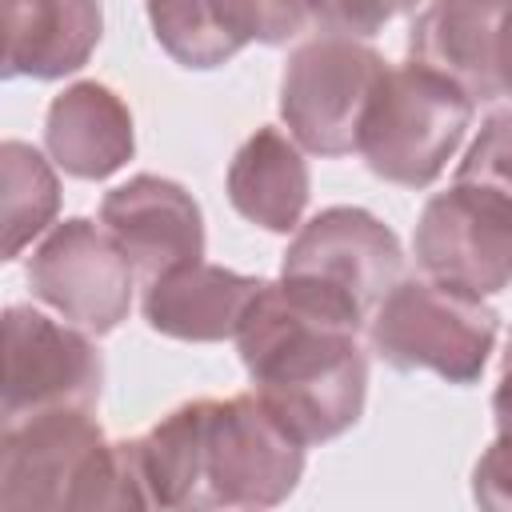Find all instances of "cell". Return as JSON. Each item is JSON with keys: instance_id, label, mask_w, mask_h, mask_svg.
<instances>
[{"instance_id": "cell-1", "label": "cell", "mask_w": 512, "mask_h": 512, "mask_svg": "<svg viewBox=\"0 0 512 512\" xmlns=\"http://www.w3.org/2000/svg\"><path fill=\"white\" fill-rule=\"evenodd\" d=\"M364 316L288 280H264L248 304L236 348L264 408L308 448L348 432L368 396Z\"/></svg>"}, {"instance_id": "cell-2", "label": "cell", "mask_w": 512, "mask_h": 512, "mask_svg": "<svg viewBox=\"0 0 512 512\" xmlns=\"http://www.w3.org/2000/svg\"><path fill=\"white\" fill-rule=\"evenodd\" d=\"M140 452L164 512H264L304 472V444L256 392L172 408L140 436Z\"/></svg>"}, {"instance_id": "cell-3", "label": "cell", "mask_w": 512, "mask_h": 512, "mask_svg": "<svg viewBox=\"0 0 512 512\" xmlns=\"http://www.w3.org/2000/svg\"><path fill=\"white\" fill-rule=\"evenodd\" d=\"M472 112L476 104L448 76L412 60L388 64L368 100L356 152L380 180L428 188L460 148Z\"/></svg>"}, {"instance_id": "cell-4", "label": "cell", "mask_w": 512, "mask_h": 512, "mask_svg": "<svg viewBox=\"0 0 512 512\" xmlns=\"http://www.w3.org/2000/svg\"><path fill=\"white\" fill-rule=\"evenodd\" d=\"M500 316L428 276L400 280L368 320L372 352L400 372H436L448 384H476L496 344Z\"/></svg>"}, {"instance_id": "cell-5", "label": "cell", "mask_w": 512, "mask_h": 512, "mask_svg": "<svg viewBox=\"0 0 512 512\" xmlns=\"http://www.w3.org/2000/svg\"><path fill=\"white\" fill-rule=\"evenodd\" d=\"M388 60L352 36H308L284 64L280 116L288 136L316 156H348L360 148V124Z\"/></svg>"}, {"instance_id": "cell-6", "label": "cell", "mask_w": 512, "mask_h": 512, "mask_svg": "<svg viewBox=\"0 0 512 512\" xmlns=\"http://www.w3.org/2000/svg\"><path fill=\"white\" fill-rule=\"evenodd\" d=\"M104 356L88 332L12 304L4 312V428L48 412H96Z\"/></svg>"}, {"instance_id": "cell-7", "label": "cell", "mask_w": 512, "mask_h": 512, "mask_svg": "<svg viewBox=\"0 0 512 512\" xmlns=\"http://www.w3.org/2000/svg\"><path fill=\"white\" fill-rule=\"evenodd\" d=\"M404 252L396 232L364 208H324L292 236L280 280L316 288L368 316L400 284Z\"/></svg>"}, {"instance_id": "cell-8", "label": "cell", "mask_w": 512, "mask_h": 512, "mask_svg": "<svg viewBox=\"0 0 512 512\" xmlns=\"http://www.w3.org/2000/svg\"><path fill=\"white\" fill-rule=\"evenodd\" d=\"M412 248L428 280L484 300L512 284V200L452 180L424 204Z\"/></svg>"}, {"instance_id": "cell-9", "label": "cell", "mask_w": 512, "mask_h": 512, "mask_svg": "<svg viewBox=\"0 0 512 512\" xmlns=\"http://www.w3.org/2000/svg\"><path fill=\"white\" fill-rule=\"evenodd\" d=\"M136 268L104 224L72 216L56 224L28 260V288L84 332H112L128 320Z\"/></svg>"}, {"instance_id": "cell-10", "label": "cell", "mask_w": 512, "mask_h": 512, "mask_svg": "<svg viewBox=\"0 0 512 512\" xmlns=\"http://www.w3.org/2000/svg\"><path fill=\"white\" fill-rule=\"evenodd\" d=\"M100 224L152 284L204 256V216L188 188L140 172L100 200Z\"/></svg>"}, {"instance_id": "cell-11", "label": "cell", "mask_w": 512, "mask_h": 512, "mask_svg": "<svg viewBox=\"0 0 512 512\" xmlns=\"http://www.w3.org/2000/svg\"><path fill=\"white\" fill-rule=\"evenodd\" d=\"M148 20L164 52L184 68H216L248 40H308L316 4H148Z\"/></svg>"}, {"instance_id": "cell-12", "label": "cell", "mask_w": 512, "mask_h": 512, "mask_svg": "<svg viewBox=\"0 0 512 512\" xmlns=\"http://www.w3.org/2000/svg\"><path fill=\"white\" fill-rule=\"evenodd\" d=\"M92 412H48L4 428L0 512H56L72 464L100 440Z\"/></svg>"}, {"instance_id": "cell-13", "label": "cell", "mask_w": 512, "mask_h": 512, "mask_svg": "<svg viewBox=\"0 0 512 512\" xmlns=\"http://www.w3.org/2000/svg\"><path fill=\"white\" fill-rule=\"evenodd\" d=\"M264 280L220 268V264H184L144 288V320L152 332L188 340V344H216L236 340L240 320Z\"/></svg>"}, {"instance_id": "cell-14", "label": "cell", "mask_w": 512, "mask_h": 512, "mask_svg": "<svg viewBox=\"0 0 512 512\" xmlns=\"http://www.w3.org/2000/svg\"><path fill=\"white\" fill-rule=\"evenodd\" d=\"M44 144L68 176L104 180L132 160V112L108 84L80 80L48 104Z\"/></svg>"}, {"instance_id": "cell-15", "label": "cell", "mask_w": 512, "mask_h": 512, "mask_svg": "<svg viewBox=\"0 0 512 512\" xmlns=\"http://www.w3.org/2000/svg\"><path fill=\"white\" fill-rule=\"evenodd\" d=\"M4 20V76L60 80L100 44L104 12L88 0H8Z\"/></svg>"}, {"instance_id": "cell-16", "label": "cell", "mask_w": 512, "mask_h": 512, "mask_svg": "<svg viewBox=\"0 0 512 512\" xmlns=\"http://www.w3.org/2000/svg\"><path fill=\"white\" fill-rule=\"evenodd\" d=\"M496 24L500 4H428L412 16L408 56L448 76L472 104L496 96Z\"/></svg>"}, {"instance_id": "cell-17", "label": "cell", "mask_w": 512, "mask_h": 512, "mask_svg": "<svg viewBox=\"0 0 512 512\" xmlns=\"http://www.w3.org/2000/svg\"><path fill=\"white\" fill-rule=\"evenodd\" d=\"M308 188H312V180H308L300 144L292 136H284L280 128H256L236 148V156L228 164L232 208L268 232L300 228Z\"/></svg>"}, {"instance_id": "cell-18", "label": "cell", "mask_w": 512, "mask_h": 512, "mask_svg": "<svg viewBox=\"0 0 512 512\" xmlns=\"http://www.w3.org/2000/svg\"><path fill=\"white\" fill-rule=\"evenodd\" d=\"M56 512H164L140 440L100 436L68 472Z\"/></svg>"}, {"instance_id": "cell-19", "label": "cell", "mask_w": 512, "mask_h": 512, "mask_svg": "<svg viewBox=\"0 0 512 512\" xmlns=\"http://www.w3.org/2000/svg\"><path fill=\"white\" fill-rule=\"evenodd\" d=\"M0 192H4V260H16L32 236H40L60 208V180L52 164L24 140L0 144Z\"/></svg>"}, {"instance_id": "cell-20", "label": "cell", "mask_w": 512, "mask_h": 512, "mask_svg": "<svg viewBox=\"0 0 512 512\" xmlns=\"http://www.w3.org/2000/svg\"><path fill=\"white\" fill-rule=\"evenodd\" d=\"M452 180L476 184V188H488V192L512 200V108H496L480 124V132L468 144L464 160L456 164Z\"/></svg>"}, {"instance_id": "cell-21", "label": "cell", "mask_w": 512, "mask_h": 512, "mask_svg": "<svg viewBox=\"0 0 512 512\" xmlns=\"http://www.w3.org/2000/svg\"><path fill=\"white\" fill-rule=\"evenodd\" d=\"M472 500L480 512H512V432H496L480 452L472 468Z\"/></svg>"}, {"instance_id": "cell-22", "label": "cell", "mask_w": 512, "mask_h": 512, "mask_svg": "<svg viewBox=\"0 0 512 512\" xmlns=\"http://www.w3.org/2000/svg\"><path fill=\"white\" fill-rule=\"evenodd\" d=\"M496 96L512 100V4H500L496 24Z\"/></svg>"}, {"instance_id": "cell-23", "label": "cell", "mask_w": 512, "mask_h": 512, "mask_svg": "<svg viewBox=\"0 0 512 512\" xmlns=\"http://www.w3.org/2000/svg\"><path fill=\"white\" fill-rule=\"evenodd\" d=\"M492 416H496V432H512V336L504 344L500 380H496V392H492Z\"/></svg>"}]
</instances>
